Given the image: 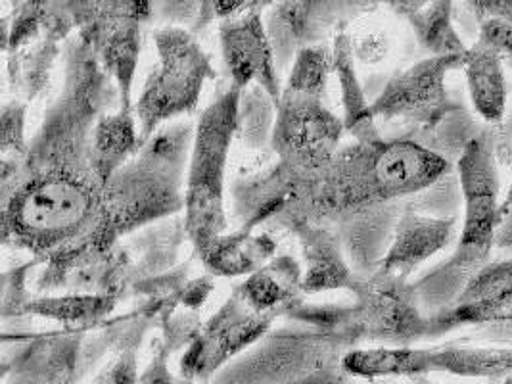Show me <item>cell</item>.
Here are the masks:
<instances>
[{"label":"cell","instance_id":"obj_1","mask_svg":"<svg viewBox=\"0 0 512 384\" xmlns=\"http://www.w3.org/2000/svg\"><path fill=\"white\" fill-rule=\"evenodd\" d=\"M451 171L438 150L413 139L350 144L325 168L300 173L284 217L359 216L430 189Z\"/></svg>","mask_w":512,"mask_h":384},{"label":"cell","instance_id":"obj_2","mask_svg":"<svg viewBox=\"0 0 512 384\" xmlns=\"http://www.w3.org/2000/svg\"><path fill=\"white\" fill-rule=\"evenodd\" d=\"M2 233L6 244L43 264L89 244H117L108 233L104 187L94 175L8 162H2Z\"/></svg>","mask_w":512,"mask_h":384},{"label":"cell","instance_id":"obj_3","mask_svg":"<svg viewBox=\"0 0 512 384\" xmlns=\"http://www.w3.org/2000/svg\"><path fill=\"white\" fill-rule=\"evenodd\" d=\"M459 183L465 202V221L457 246L443 264L415 283L426 315L453 304L468 281L489 264L499 229V171L493 150V131L466 141L459 160Z\"/></svg>","mask_w":512,"mask_h":384},{"label":"cell","instance_id":"obj_4","mask_svg":"<svg viewBox=\"0 0 512 384\" xmlns=\"http://www.w3.org/2000/svg\"><path fill=\"white\" fill-rule=\"evenodd\" d=\"M194 129L187 121L162 127L104 187L108 233L116 240L185 210V169Z\"/></svg>","mask_w":512,"mask_h":384},{"label":"cell","instance_id":"obj_5","mask_svg":"<svg viewBox=\"0 0 512 384\" xmlns=\"http://www.w3.org/2000/svg\"><path fill=\"white\" fill-rule=\"evenodd\" d=\"M242 91L231 85L211 100L194 127L185 189V233L196 254L227 233L225 173L236 139L238 102Z\"/></svg>","mask_w":512,"mask_h":384},{"label":"cell","instance_id":"obj_6","mask_svg":"<svg viewBox=\"0 0 512 384\" xmlns=\"http://www.w3.org/2000/svg\"><path fill=\"white\" fill-rule=\"evenodd\" d=\"M154 43L158 64L146 77L139 100H135L142 144L167 121L192 114L206 81L215 77L210 56L187 27L163 25L154 31Z\"/></svg>","mask_w":512,"mask_h":384},{"label":"cell","instance_id":"obj_7","mask_svg":"<svg viewBox=\"0 0 512 384\" xmlns=\"http://www.w3.org/2000/svg\"><path fill=\"white\" fill-rule=\"evenodd\" d=\"M350 290L355 304L334 313V335L346 346L367 340L405 348L430 338V317L409 281L374 271L371 277L357 279Z\"/></svg>","mask_w":512,"mask_h":384},{"label":"cell","instance_id":"obj_8","mask_svg":"<svg viewBox=\"0 0 512 384\" xmlns=\"http://www.w3.org/2000/svg\"><path fill=\"white\" fill-rule=\"evenodd\" d=\"M346 375L357 379L388 377H424L430 373H447L455 377L503 381L512 375V348H351L340 361Z\"/></svg>","mask_w":512,"mask_h":384},{"label":"cell","instance_id":"obj_9","mask_svg":"<svg viewBox=\"0 0 512 384\" xmlns=\"http://www.w3.org/2000/svg\"><path fill=\"white\" fill-rule=\"evenodd\" d=\"M79 41L93 50L100 68L116 83L119 108L135 110L133 83L139 66L140 27L150 2H66Z\"/></svg>","mask_w":512,"mask_h":384},{"label":"cell","instance_id":"obj_10","mask_svg":"<svg viewBox=\"0 0 512 384\" xmlns=\"http://www.w3.org/2000/svg\"><path fill=\"white\" fill-rule=\"evenodd\" d=\"M465 58L428 56L397 72L371 102L374 120L403 121L420 129H436L457 108L449 98L445 79L453 70H463Z\"/></svg>","mask_w":512,"mask_h":384},{"label":"cell","instance_id":"obj_11","mask_svg":"<svg viewBox=\"0 0 512 384\" xmlns=\"http://www.w3.org/2000/svg\"><path fill=\"white\" fill-rule=\"evenodd\" d=\"M344 131V121L336 118L321 98L282 91L271 146L280 164L298 173H311L325 168L338 154Z\"/></svg>","mask_w":512,"mask_h":384},{"label":"cell","instance_id":"obj_12","mask_svg":"<svg viewBox=\"0 0 512 384\" xmlns=\"http://www.w3.org/2000/svg\"><path fill=\"white\" fill-rule=\"evenodd\" d=\"M275 321L271 315L252 310L233 290L185 350L179 363L181 377L194 383H208L229 361L267 335Z\"/></svg>","mask_w":512,"mask_h":384},{"label":"cell","instance_id":"obj_13","mask_svg":"<svg viewBox=\"0 0 512 384\" xmlns=\"http://www.w3.org/2000/svg\"><path fill=\"white\" fill-rule=\"evenodd\" d=\"M259 6L265 4L256 2L240 16L219 24L221 52L234 87L244 91L257 85L279 106L284 87L280 85L275 48L267 25L261 20Z\"/></svg>","mask_w":512,"mask_h":384},{"label":"cell","instance_id":"obj_14","mask_svg":"<svg viewBox=\"0 0 512 384\" xmlns=\"http://www.w3.org/2000/svg\"><path fill=\"white\" fill-rule=\"evenodd\" d=\"M430 317V338L463 327H486L512 321V260L489 262L476 273L461 294Z\"/></svg>","mask_w":512,"mask_h":384},{"label":"cell","instance_id":"obj_15","mask_svg":"<svg viewBox=\"0 0 512 384\" xmlns=\"http://www.w3.org/2000/svg\"><path fill=\"white\" fill-rule=\"evenodd\" d=\"M455 237V217L426 216L409 208L397 217L390 246L376 271L409 281L420 265L451 246Z\"/></svg>","mask_w":512,"mask_h":384},{"label":"cell","instance_id":"obj_16","mask_svg":"<svg viewBox=\"0 0 512 384\" xmlns=\"http://www.w3.org/2000/svg\"><path fill=\"white\" fill-rule=\"evenodd\" d=\"M77 29L66 2H50L47 33L35 43L8 54V75L12 91L25 104L47 89L54 62L60 56V43Z\"/></svg>","mask_w":512,"mask_h":384},{"label":"cell","instance_id":"obj_17","mask_svg":"<svg viewBox=\"0 0 512 384\" xmlns=\"http://www.w3.org/2000/svg\"><path fill=\"white\" fill-rule=\"evenodd\" d=\"M348 4L328 2H280L275 4L267 18V33L275 48L277 64L284 68L294 62L296 54L305 47H313L319 35L332 24V16L344 12Z\"/></svg>","mask_w":512,"mask_h":384},{"label":"cell","instance_id":"obj_18","mask_svg":"<svg viewBox=\"0 0 512 384\" xmlns=\"http://www.w3.org/2000/svg\"><path fill=\"white\" fill-rule=\"evenodd\" d=\"M302 244L303 292L317 294L336 288H348L357 281L340 248V240L328 229L300 217H286Z\"/></svg>","mask_w":512,"mask_h":384},{"label":"cell","instance_id":"obj_19","mask_svg":"<svg viewBox=\"0 0 512 384\" xmlns=\"http://www.w3.org/2000/svg\"><path fill=\"white\" fill-rule=\"evenodd\" d=\"M234 290L257 313L280 317L302 306L303 269L292 256H277Z\"/></svg>","mask_w":512,"mask_h":384},{"label":"cell","instance_id":"obj_20","mask_svg":"<svg viewBox=\"0 0 512 384\" xmlns=\"http://www.w3.org/2000/svg\"><path fill=\"white\" fill-rule=\"evenodd\" d=\"M277 254V240L269 233L238 229L223 233L198 254L211 277H250Z\"/></svg>","mask_w":512,"mask_h":384},{"label":"cell","instance_id":"obj_21","mask_svg":"<svg viewBox=\"0 0 512 384\" xmlns=\"http://www.w3.org/2000/svg\"><path fill=\"white\" fill-rule=\"evenodd\" d=\"M332 70L338 77L342 108H344V127L355 139V143H376L384 137L378 131V125L371 112V102L363 91L359 75L355 70V50L353 39L346 29H340L332 45Z\"/></svg>","mask_w":512,"mask_h":384},{"label":"cell","instance_id":"obj_22","mask_svg":"<svg viewBox=\"0 0 512 384\" xmlns=\"http://www.w3.org/2000/svg\"><path fill=\"white\" fill-rule=\"evenodd\" d=\"M139 123L135 110L119 108L96 121L91 141V169L96 181L106 187L140 150Z\"/></svg>","mask_w":512,"mask_h":384},{"label":"cell","instance_id":"obj_23","mask_svg":"<svg viewBox=\"0 0 512 384\" xmlns=\"http://www.w3.org/2000/svg\"><path fill=\"white\" fill-rule=\"evenodd\" d=\"M388 6L409 22L420 47L430 52V56L463 58L468 54V47L453 25L451 2H390Z\"/></svg>","mask_w":512,"mask_h":384},{"label":"cell","instance_id":"obj_24","mask_svg":"<svg viewBox=\"0 0 512 384\" xmlns=\"http://www.w3.org/2000/svg\"><path fill=\"white\" fill-rule=\"evenodd\" d=\"M463 72L468 95L480 118L491 125L503 123L507 114V79L503 58L474 43L468 48Z\"/></svg>","mask_w":512,"mask_h":384},{"label":"cell","instance_id":"obj_25","mask_svg":"<svg viewBox=\"0 0 512 384\" xmlns=\"http://www.w3.org/2000/svg\"><path fill=\"white\" fill-rule=\"evenodd\" d=\"M117 296L110 294H62L31 298L24 315H37L70 327H89L116 310Z\"/></svg>","mask_w":512,"mask_h":384},{"label":"cell","instance_id":"obj_26","mask_svg":"<svg viewBox=\"0 0 512 384\" xmlns=\"http://www.w3.org/2000/svg\"><path fill=\"white\" fill-rule=\"evenodd\" d=\"M277 121V102L261 87L252 85L242 91L236 118V139L248 148L271 146Z\"/></svg>","mask_w":512,"mask_h":384},{"label":"cell","instance_id":"obj_27","mask_svg":"<svg viewBox=\"0 0 512 384\" xmlns=\"http://www.w3.org/2000/svg\"><path fill=\"white\" fill-rule=\"evenodd\" d=\"M478 24L476 45L497 56L512 58V0H474L466 2Z\"/></svg>","mask_w":512,"mask_h":384},{"label":"cell","instance_id":"obj_28","mask_svg":"<svg viewBox=\"0 0 512 384\" xmlns=\"http://www.w3.org/2000/svg\"><path fill=\"white\" fill-rule=\"evenodd\" d=\"M330 72H334L330 48L325 45L302 48L292 62L288 81L282 91L323 100Z\"/></svg>","mask_w":512,"mask_h":384},{"label":"cell","instance_id":"obj_29","mask_svg":"<svg viewBox=\"0 0 512 384\" xmlns=\"http://www.w3.org/2000/svg\"><path fill=\"white\" fill-rule=\"evenodd\" d=\"M50 2H20L2 22V50L18 52L47 33Z\"/></svg>","mask_w":512,"mask_h":384},{"label":"cell","instance_id":"obj_30","mask_svg":"<svg viewBox=\"0 0 512 384\" xmlns=\"http://www.w3.org/2000/svg\"><path fill=\"white\" fill-rule=\"evenodd\" d=\"M25 114L27 104L22 100H10L2 106L0 114V150L2 162H24L29 154V144L25 141Z\"/></svg>","mask_w":512,"mask_h":384},{"label":"cell","instance_id":"obj_31","mask_svg":"<svg viewBox=\"0 0 512 384\" xmlns=\"http://www.w3.org/2000/svg\"><path fill=\"white\" fill-rule=\"evenodd\" d=\"M160 323H162L163 336L162 340H158V344L169 356L181 348L187 350L188 346L198 338L204 325L198 319L196 312H190L185 308L181 312L175 310V312L165 313Z\"/></svg>","mask_w":512,"mask_h":384},{"label":"cell","instance_id":"obj_32","mask_svg":"<svg viewBox=\"0 0 512 384\" xmlns=\"http://www.w3.org/2000/svg\"><path fill=\"white\" fill-rule=\"evenodd\" d=\"M37 264H43L41 260L33 258L31 262L14 267L12 271H6L2 275V313L4 319L14 317V315H24V308L31 302L27 296V288H25V281H27V273L31 267Z\"/></svg>","mask_w":512,"mask_h":384},{"label":"cell","instance_id":"obj_33","mask_svg":"<svg viewBox=\"0 0 512 384\" xmlns=\"http://www.w3.org/2000/svg\"><path fill=\"white\" fill-rule=\"evenodd\" d=\"M137 348L125 346L119 348V356L112 361L96 384H139L140 375L137 367Z\"/></svg>","mask_w":512,"mask_h":384},{"label":"cell","instance_id":"obj_34","mask_svg":"<svg viewBox=\"0 0 512 384\" xmlns=\"http://www.w3.org/2000/svg\"><path fill=\"white\" fill-rule=\"evenodd\" d=\"M493 150L497 164H501L509 173V187L499 204V225L512 210V131L505 125L499 131H493Z\"/></svg>","mask_w":512,"mask_h":384},{"label":"cell","instance_id":"obj_35","mask_svg":"<svg viewBox=\"0 0 512 384\" xmlns=\"http://www.w3.org/2000/svg\"><path fill=\"white\" fill-rule=\"evenodd\" d=\"M211 290H213V277L211 275H204V277L187 281V285L181 288V292H179L181 308L196 312L198 308H202L206 304Z\"/></svg>","mask_w":512,"mask_h":384},{"label":"cell","instance_id":"obj_36","mask_svg":"<svg viewBox=\"0 0 512 384\" xmlns=\"http://www.w3.org/2000/svg\"><path fill=\"white\" fill-rule=\"evenodd\" d=\"M388 48H390V43H388L386 35H382V33H369V35L361 37L359 41H353L355 56H359L361 60H365L369 64H376V62L384 60L388 54Z\"/></svg>","mask_w":512,"mask_h":384},{"label":"cell","instance_id":"obj_37","mask_svg":"<svg viewBox=\"0 0 512 384\" xmlns=\"http://www.w3.org/2000/svg\"><path fill=\"white\" fill-rule=\"evenodd\" d=\"M495 248L501 250H512V210L507 217L501 221L495 237Z\"/></svg>","mask_w":512,"mask_h":384},{"label":"cell","instance_id":"obj_38","mask_svg":"<svg viewBox=\"0 0 512 384\" xmlns=\"http://www.w3.org/2000/svg\"><path fill=\"white\" fill-rule=\"evenodd\" d=\"M62 384H79V383H75V381H73V379H68V381H64V383Z\"/></svg>","mask_w":512,"mask_h":384}]
</instances>
